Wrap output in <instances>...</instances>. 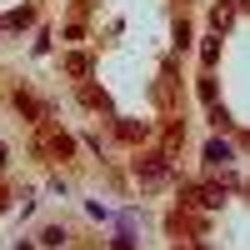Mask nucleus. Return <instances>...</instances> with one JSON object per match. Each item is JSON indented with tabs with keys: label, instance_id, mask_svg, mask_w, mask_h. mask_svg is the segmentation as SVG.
I'll list each match as a JSON object with an SVG mask.
<instances>
[{
	"label": "nucleus",
	"instance_id": "nucleus-1",
	"mask_svg": "<svg viewBox=\"0 0 250 250\" xmlns=\"http://www.w3.org/2000/svg\"><path fill=\"white\" fill-rule=\"evenodd\" d=\"M220 200H225V190H215V185H190L180 205H205V210H215Z\"/></svg>",
	"mask_w": 250,
	"mask_h": 250
},
{
	"label": "nucleus",
	"instance_id": "nucleus-2",
	"mask_svg": "<svg viewBox=\"0 0 250 250\" xmlns=\"http://www.w3.org/2000/svg\"><path fill=\"white\" fill-rule=\"evenodd\" d=\"M40 150H45V155H60V160H65V155L75 150V140H70L65 130H50V135H40Z\"/></svg>",
	"mask_w": 250,
	"mask_h": 250
},
{
	"label": "nucleus",
	"instance_id": "nucleus-3",
	"mask_svg": "<svg viewBox=\"0 0 250 250\" xmlns=\"http://www.w3.org/2000/svg\"><path fill=\"white\" fill-rule=\"evenodd\" d=\"M135 175H140L145 185H155V180L165 175V155H145V160H135Z\"/></svg>",
	"mask_w": 250,
	"mask_h": 250
},
{
	"label": "nucleus",
	"instance_id": "nucleus-4",
	"mask_svg": "<svg viewBox=\"0 0 250 250\" xmlns=\"http://www.w3.org/2000/svg\"><path fill=\"white\" fill-rule=\"evenodd\" d=\"M205 160H210V165H225V160H230V145H225V140H210V145H205Z\"/></svg>",
	"mask_w": 250,
	"mask_h": 250
},
{
	"label": "nucleus",
	"instance_id": "nucleus-5",
	"mask_svg": "<svg viewBox=\"0 0 250 250\" xmlns=\"http://www.w3.org/2000/svg\"><path fill=\"white\" fill-rule=\"evenodd\" d=\"M65 70H70V75H85L90 60H85V55H65Z\"/></svg>",
	"mask_w": 250,
	"mask_h": 250
},
{
	"label": "nucleus",
	"instance_id": "nucleus-6",
	"mask_svg": "<svg viewBox=\"0 0 250 250\" xmlns=\"http://www.w3.org/2000/svg\"><path fill=\"white\" fill-rule=\"evenodd\" d=\"M80 100H85V105H105V90H95V85H85V90H80Z\"/></svg>",
	"mask_w": 250,
	"mask_h": 250
},
{
	"label": "nucleus",
	"instance_id": "nucleus-7",
	"mask_svg": "<svg viewBox=\"0 0 250 250\" xmlns=\"http://www.w3.org/2000/svg\"><path fill=\"white\" fill-rule=\"evenodd\" d=\"M15 105H20V110H25V115H35V120H40V115H45V110H40V105H35V100H30V95H15Z\"/></svg>",
	"mask_w": 250,
	"mask_h": 250
},
{
	"label": "nucleus",
	"instance_id": "nucleus-8",
	"mask_svg": "<svg viewBox=\"0 0 250 250\" xmlns=\"http://www.w3.org/2000/svg\"><path fill=\"white\" fill-rule=\"evenodd\" d=\"M0 210H5V190H0Z\"/></svg>",
	"mask_w": 250,
	"mask_h": 250
}]
</instances>
